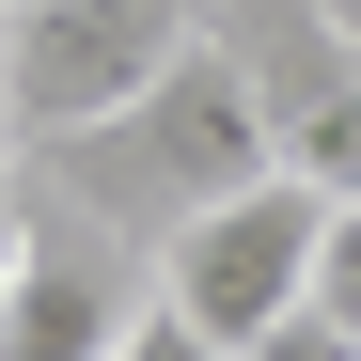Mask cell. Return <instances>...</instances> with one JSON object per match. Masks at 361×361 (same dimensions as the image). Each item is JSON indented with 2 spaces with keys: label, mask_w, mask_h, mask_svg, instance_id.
I'll list each match as a JSON object with an SVG mask.
<instances>
[{
  "label": "cell",
  "mask_w": 361,
  "mask_h": 361,
  "mask_svg": "<svg viewBox=\"0 0 361 361\" xmlns=\"http://www.w3.org/2000/svg\"><path fill=\"white\" fill-rule=\"evenodd\" d=\"M252 173H283V126H267V79H252V47L204 32L189 63H173L157 94H126L110 126L79 142H32L16 189L47 204H94V220H142V235H189L204 204H235Z\"/></svg>",
  "instance_id": "6da1fadb"
},
{
  "label": "cell",
  "mask_w": 361,
  "mask_h": 361,
  "mask_svg": "<svg viewBox=\"0 0 361 361\" xmlns=\"http://www.w3.org/2000/svg\"><path fill=\"white\" fill-rule=\"evenodd\" d=\"M252 361H361V330H345V314H283Z\"/></svg>",
  "instance_id": "ba28073f"
},
{
  "label": "cell",
  "mask_w": 361,
  "mask_h": 361,
  "mask_svg": "<svg viewBox=\"0 0 361 361\" xmlns=\"http://www.w3.org/2000/svg\"><path fill=\"white\" fill-rule=\"evenodd\" d=\"M330 32H345V47H361V0H330Z\"/></svg>",
  "instance_id": "9c48e42d"
},
{
  "label": "cell",
  "mask_w": 361,
  "mask_h": 361,
  "mask_svg": "<svg viewBox=\"0 0 361 361\" xmlns=\"http://www.w3.org/2000/svg\"><path fill=\"white\" fill-rule=\"evenodd\" d=\"M142 298H110V267L63 235V204L16 189V314H0V361H110Z\"/></svg>",
  "instance_id": "5b68a950"
},
{
  "label": "cell",
  "mask_w": 361,
  "mask_h": 361,
  "mask_svg": "<svg viewBox=\"0 0 361 361\" xmlns=\"http://www.w3.org/2000/svg\"><path fill=\"white\" fill-rule=\"evenodd\" d=\"M220 32L252 47L283 173H314L330 204H361V47L330 32V0H220Z\"/></svg>",
  "instance_id": "277c9868"
},
{
  "label": "cell",
  "mask_w": 361,
  "mask_h": 361,
  "mask_svg": "<svg viewBox=\"0 0 361 361\" xmlns=\"http://www.w3.org/2000/svg\"><path fill=\"white\" fill-rule=\"evenodd\" d=\"M204 32H220V0H16V32H0L16 142H79V126H110V110L157 94Z\"/></svg>",
  "instance_id": "7a4b0ae2"
},
{
  "label": "cell",
  "mask_w": 361,
  "mask_h": 361,
  "mask_svg": "<svg viewBox=\"0 0 361 361\" xmlns=\"http://www.w3.org/2000/svg\"><path fill=\"white\" fill-rule=\"evenodd\" d=\"M110 361H235L204 314H173V298H142V314H126V345H110Z\"/></svg>",
  "instance_id": "8992f818"
},
{
  "label": "cell",
  "mask_w": 361,
  "mask_h": 361,
  "mask_svg": "<svg viewBox=\"0 0 361 361\" xmlns=\"http://www.w3.org/2000/svg\"><path fill=\"white\" fill-rule=\"evenodd\" d=\"M314 314L361 330V204H330V267H314Z\"/></svg>",
  "instance_id": "52a82bcc"
},
{
  "label": "cell",
  "mask_w": 361,
  "mask_h": 361,
  "mask_svg": "<svg viewBox=\"0 0 361 361\" xmlns=\"http://www.w3.org/2000/svg\"><path fill=\"white\" fill-rule=\"evenodd\" d=\"M314 267H330V189L314 173H252V189L204 204L189 235H157V298L204 314L235 361H252L283 314H314Z\"/></svg>",
  "instance_id": "3957f363"
}]
</instances>
